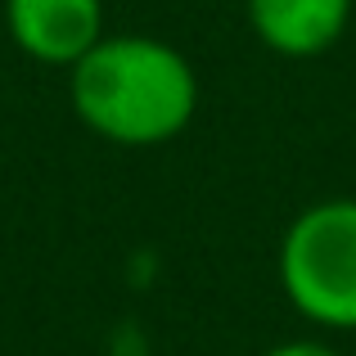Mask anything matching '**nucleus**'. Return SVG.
Returning a JSON list of instances; mask_svg holds the SVG:
<instances>
[{
  "label": "nucleus",
  "mask_w": 356,
  "mask_h": 356,
  "mask_svg": "<svg viewBox=\"0 0 356 356\" xmlns=\"http://www.w3.org/2000/svg\"><path fill=\"white\" fill-rule=\"evenodd\" d=\"M199 72L172 41L104 32L68 68V104L90 136L122 149H158L199 113Z\"/></svg>",
  "instance_id": "1"
},
{
  "label": "nucleus",
  "mask_w": 356,
  "mask_h": 356,
  "mask_svg": "<svg viewBox=\"0 0 356 356\" xmlns=\"http://www.w3.org/2000/svg\"><path fill=\"white\" fill-rule=\"evenodd\" d=\"M275 275L289 307L316 330L356 334V199H316L284 226Z\"/></svg>",
  "instance_id": "2"
},
{
  "label": "nucleus",
  "mask_w": 356,
  "mask_h": 356,
  "mask_svg": "<svg viewBox=\"0 0 356 356\" xmlns=\"http://www.w3.org/2000/svg\"><path fill=\"white\" fill-rule=\"evenodd\" d=\"M9 41L45 68H72L104 41V0H5Z\"/></svg>",
  "instance_id": "3"
},
{
  "label": "nucleus",
  "mask_w": 356,
  "mask_h": 356,
  "mask_svg": "<svg viewBox=\"0 0 356 356\" xmlns=\"http://www.w3.org/2000/svg\"><path fill=\"white\" fill-rule=\"evenodd\" d=\"M356 0H243L248 32L280 59H321L348 36Z\"/></svg>",
  "instance_id": "4"
},
{
  "label": "nucleus",
  "mask_w": 356,
  "mask_h": 356,
  "mask_svg": "<svg viewBox=\"0 0 356 356\" xmlns=\"http://www.w3.org/2000/svg\"><path fill=\"white\" fill-rule=\"evenodd\" d=\"M261 356H343V352L330 348V343H316V339H293V343H275V348H266Z\"/></svg>",
  "instance_id": "5"
}]
</instances>
